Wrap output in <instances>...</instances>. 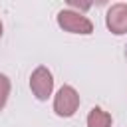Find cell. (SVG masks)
Listing matches in <instances>:
<instances>
[{"mask_svg": "<svg viewBox=\"0 0 127 127\" xmlns=\"http://www.w3.org/2000/svg\"><path fill=\"white\" fill-rule=\"evenodd\" d=\"M58 24H60V28H64L65 32H71V34H85L87 36L93 32L91 20L79 12H73V10L58 12Z\"/></svg>", "mask_w": 127, "mask_h": 127, "instance_id": "cell-1", "label": "cell"}, {"mask_svg": "<svg viewBox=\"0 0 127 127\" xmlns=\"http://www.w3.org/2000/svg\"><path fill=\"white\" fill-rule=\"evenodd\" d=\"M79 107V93L71 85H62L54 99V111L60 117H71Z\"/></svg>", "mask_w": 127, "mask_h": 127, "instance_id": "cell-2", "label": "cell"}, {"mask_svg": "<svg viewBox=\"0 0 127 127\" xmlns=\"http://www.w3.org/2000/svg\"><path fill=\"white\" fill-rule=\"evenodd\" d=\"M30 89H32V93L40 101H46L52 95V91H54V77H52V71L46 65H38L32 71V75H30Z\"/></svg>", "mask_w": 127, "mask_h": 127, "instance_id": "cell-3", "label": "cell"}, {"mask_svg": "<svg viewBox=\"0 0 127 127\" xmlns=\"http://www.w3.org/2000/svg\"><path fill=\"white\" fill-rule=\"evenodd\" d=\"M105 24H107L109 32L115 36L127 34V4L117 2V4L109 6V10L105 14Z\"/></svg>", "mask_w": 127, "mask_h": 127, "instance_id": "cell-4", "label": "cell"}, {"mask_svg": "<svg viewBox=\"0 0 127 127\" xmlns=\"http://www.w3.org/2000/svg\"><path fill=\"white\" fill-rule=\"evenodd\" d=\"M87 127H111V115L101 107H93L87 115Z\"/></svg>", "mask_w": 127, "mask_h": 127, "instance_id": "cell-5", "label": "cell"}, {"mask_svg": "<svg viewBox=\"0 0 127 127\" xmlns=\"http://www.w3.org/2000/svg\"><path fill=\"white\" fill-rule=\"evenodd\" d=\"M8 95H10V79H8V75L0 73V109H4Z\"/></svg>", "mask_w": 127, "mask_h": 127, "instance_id": "cell-6", "label": "cell"}, {"mask_svg": "<svg viewBox=\"0 0 127 127\" xmlns=\"http://www.w3.org/2000/svg\"><path fill=\"white\" fill-rule=\"evenodd\" d=\"M67 4H69V6H71V8H79V10H87V8H89V6H91V4H89V2H83V4H81V2H77V0H69V2H67Z\"/></svg>", "mask_w": 127, "mask_h": 127, "instance_id": "cell-7", "label": "cell"}, {"mask_svg": "<svg viewBox=\"0 0 127 127\" xmlns=\"http://www.w3.org/2000/svg\"><path fill=\"white\" fill-rule=\"evenodd\" d=\"M0 36H2V22H0Z\"/></svg>", "mask_w": 127, "mask_h": 127, "instance_id": "cell-8", "label": "cell"}, {"mask_svg": "<svg viewBox=\"0 0 127 127\" xmlns=\"http://www.w3.org/2000/svg\"><path fill=\"white\" fill-rule=\"evenodd\" d=\"M125 56H127V50H125Z\"/></svg>", "mask_w": 127, "mask_h": 127, "instance_id": "cell-9", "label": "cell"}]
</instances>
